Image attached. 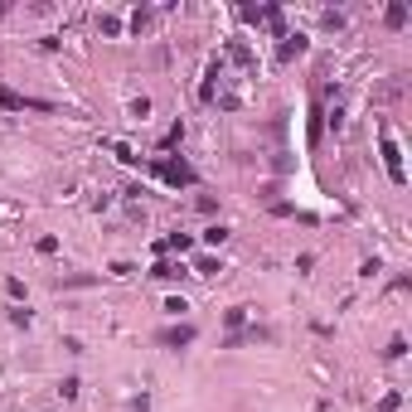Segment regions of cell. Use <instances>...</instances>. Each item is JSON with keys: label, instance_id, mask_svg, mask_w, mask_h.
<instances>
[{"label": "cell", "instance_id": "1", "mask_svg": "<svg viewBox=\"0 0 412 412\" xmlns=\"http://www.w3.org/2000/svg\"><path fill=\"white\" fill-rule=\"evenodd\" d=\"M146 170H151L160 185H170V190H194V185H199V170H194L185 155H151Z\"/></svg>", "mask_w": 412, "mask_h": 412}, {"label": "cell", "instance_id": "2", "mask_svg": "<svg viewBox=\"0 0 412 412\" xmlns=\"http://www.w3.org/2000/svg\"><path fill=\"white\" fill-rule=\"evenodd\" d=\"M194 339H199V330H194L190 320H170V325H160V330H155V344H160V349H170V354H185Z\"/></svg>", "mask_w": 412, "mask_h": 412}, {"label": "cell", "instance_id": "3", "mask_svg": "<svg viewBox=\"0 0 412 412\" xmlns=\"http://www.w3.org/2000/svg\"><path fill=\"white\" fill-rule=\"evenodd\" d=\"M277 339V330L272 325H257V320H247L243 330H228L223 339H218V349H243V344H272Z\"/></svg>", "mask_w": 412, "mask_h": 412}, {"label": "cell", "instance_id": "4", "mask_svg": "<svg viewBox=\"0 0 412 412\" xmlns=\"http://www.w3.org/2000/svg\"><path fill=\"white\" fill-rule=\"evenodd\" d=\"M0 112H59V102H49V98H29V93H15V88L0 78Z\"/></svg>", "mask_w": 412, "mask_h": 412}, {"label": "cell", "instance_id": "5", "mask_svg": "<svg viewBox=\"0 0 412 412\" xmlns=\"http://www.w3.org/2000/svg\"><path fill=\"white\" fill-rule=\"evenodd\" d=\"M379 151H383V170H388V180H393V185H408V170H403V151H398V141H393L388 121L379 126Z\"/></svg>", "mask_w": 412, "mask_h": 412}, {"label": "cell", "instance_id": "6", "mask_svg": "<svg viewBox=\"0 0 412 412\" xmlns=\"http://www.w3.org/2000/svg\"><path fill=\"white\" fill-rule=\"evenodd\" d=\"M146 277H151V282H185V277H190V267H185V262H170V257H155Z\"/></svg>", "mask_w": 412, "mask_h": 412}, {"label": "cell", "instance_id": "7", "mask_svg": "<svg viewBox=\"0 0 412 412\" xmlns=\"http://www.w3.org/2000/svg\"><path fill=\"white\" fill-rule=\"evenodd\" d=\"M306 49H310L306 34H291V29H287V34H282V44H277V63H296Z\"/></svg>", "mask_w": 412, "mask_h": 412}, {"label": "cell", "instance_id": "8", "mask_svg": "<svg viewBox=\"0 0 412 412\" xmlns=\"http://www.w3.org/2000/svg\"><path fill=\"white\" fill-rule=\"evenodd\" d=\"M228 238H233V228H228V223H208L204 233H199V243H204V247H218V243H228Z\"/></svg>", "mask_w": 412, "mask_h": 412}, {"label": "cell", "instance_id": "9", "mask_svg": "<svg viewBox=\"0 0 412 412\" xmlns=\"http://www.w3.org/2000/svg\"><path fill=\"white\" fill-rule=\"evenodd\" d=\"M247 320H252V306H228L223 310V325H228V330H243Z\"/></svg>", "mask_w": 412, "mask_h": 412}, {"label": "cell", "instance_id": "10", "mask_svg": "<svg viewBox=\"0 0 412 412\" xmlns=\"http://www.w3.org/2000/svg\"><path fill=\"white\" fill-rule=\"evenodd\" d=\"M383 24H388V29H403V24H408V5H403V0H393V5L383 10Z\"/></svg>", "mask_w": 412, "mask_h": 412}, {"label": "cell", "instance_id": "11", "mask_svg": "<svg viewBox=\"0 0 412 412\" xmlns=\"http://www.w3.org/2000/svg\"><path fill=\"white\" fill-rule=\"evenodd\" d=\"M228 59H233V63H243V68H257V59H252V49H247L243 39H233V44H228Z\"/></svg>", "mask_w": 412, "mask_h": 412}, {"label": "cell", "instance_id": "12", "mask_svg": "<svg viewBox=\"0 0 412 412\" xmlns=\"http://www.w3.org/2000/svg\"><path fill=\"white\" fill-rule=\"evenodd\" d=\"M180 141H185V126L175 121V126H170V131L160 136V155H175V146H180Z\"/></svg>", "mask_w": 412, "mask_h": 412}, {"label": "cell", "instance_id": "13", "mask_svg": "<svg viewBox=\"0 0 412 412\" xmlns=\"http://www.w3.org/2000/svg\"><path fill=\"white\" fill-rule=\"evenodd\" d=\"M194 272H199V277H218V272H223V262H218L213 252H204V257H194Z\"/></svg>", "mask_w": 412, "mask_h": 412}, {"label": "cell", "instance_id": "14", "mask_svg": "<svg viewBox=\"0 0 412 412\" xmlns=\"http://www.w3.org/2000/svg\"><path fill=\"white\" fill-rule=\"evenodd\" d=\"M151 24H155V10H146V5H141V10L131 15V29H136V34H146Z\"/></svg>", "mask_w": 412, "mask_h": 412}, {"label": "cell", "instance_id": "15", "mask_svg": "<svg viewBox=\"0 0 412 412\" xmlns=\"http://www.w3.org/2000/svg\"><path fill=\"white\" fill-rule=\"evenodd\" d=\"M165 315H170V320H185V315H190V301H185V296H170V301H165Z\"/></svg>", "mask_w": 412, "mask_h": 412}, {"label": "cell", "instance_id": "16", "mask_svg": "<svg viewBox=\"0 0 412 412\" xmlns=\"http://www.w3.org/2000/svg\"><path fill=\"white\" fill-rule=\"evenodd\" d=\"M78 388H83V383H78V374L59 379V398H68V403H73V398H78Z\"/></svg>", "mask_w": 412, "mask_h": 412}, {"label": "cell", "instance_id": "17", "mask_svg": "<svg viewBox=\"0 0 412 412\" xmlns=\"http://www.w3.org/2000/svg\"><path fill=\"white\" fill-rule=\"evenodd\" d=\"M59 287H98V277H93V272H73V277H63Z\"/></svg>", "mask_w": 412, "mask_h": 412}, {"label": "cell", "instance_id": "18", "mask_svg": "<svg viewBox=\"0 0 412 412\" xmlns=\"http://www.w3.org/2000/svg\"><path fill=\"white\" fill-rule=\"evenodd\" d=\"M403 354H408V339H403V335H393V339H388V349H383V359H403Z\"/></svg>", "mask_w": 412, "mask_h": 412}, {"label": "cell", "instance_id": "19", "mask_svg": "<svg viewBox=\"0 0 412 412\" xmlns=\"http://www.w3.org/2000/svg\"><path fill=\"white\" fill-rule=\"evenodd\" d=\"M29 320H34V315H29V306H10V325H20V330H29Z\"/></svg>", "mask_w": 412, "mask_h": 412}, {"label": "cell", "instance_id": "20", "mask_svg": "<svg viewBox=\"0 0 412 412\" xmlns=\"http://www.w3.org/2000/svg\"><path fill=\"white\" fill-rule=\"evenodd\" d=\"M5 291H10V301H15V306H24V282H20V277H10V282H5Z\"/></svg>", "mask_w": 412, "mask_h": 412}, {"label": "cell", "instance_id": "21", "mask_svg": "<svg viewBox=\"0 0 412 412\" xmlns=\"http://www.w3.org/2000/svg\"><path fill=\"white\" fill-rule=\"evenodd\" d=\"M98 29H102V34H121V20H116V15H98Z\"/></svg>", "mask_w": 412, "mask_h": 412}, {"label": "cell", "instance_id": "22", "mask_svg": "<svg viewBox=\"0 0 412 412\" xmlns=\"http://www.w3.org/2000/svg\"><path fill=\"white\" fill-rule=\"evenodd\" d=\"M34 252H39V257H54V252H59V238H39Z\"/></svg>", "mask_w": 412, "mask_h": 412}, {"label": "cell", "instance_id": "23", "mask_svg": "<svg viewBox=\"0 0 412 412\" xmlns=\"http://www.w3.org/2000/svg\"><path fill=\"white\" fill-rule=\"evenodd\" d=\"M325 29H344V15L339 10H325Z\"/></svg>", "mask_w": 412, "mask_h": 412}]
</instances>
